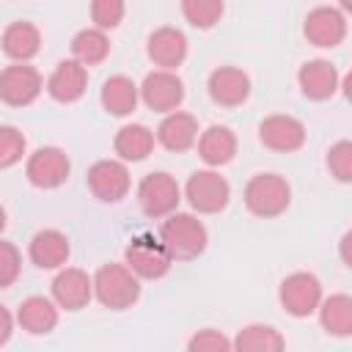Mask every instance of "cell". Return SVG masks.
<instances>
[{"instance_id":"36","label":"cell","mask_w":352,"mask_h":352,"mask_svg":"<svg viewBox=\"0 0 352 352\" xmlns=\"http://www.w3.org/2000/svg\"><path fill=\"white\" fill-rule=\"evenodd\" d=\"M349 242H352V234L346 231V234L341 236V258H344L346 267H352V258H349Z\"/></svg>"},{"instance_id":"2","label":"cell","mask_w":352,"mask_h":352,"mask_svg":"<svg viewBox=\"0 0 352 352\" xmlns=\"http://www.w3.org/2000/svg\"><path fill=\"white\" fill-rule=\"evenodd\" d=\"M91 280H94V297L110 311L132 308L140 297L138 275L126 264H102Z\"/></svg>"},{"instance_id":"33","label":"cell","mask_w":352,"mask_h":352,"mask_svg":"<svg viewBox=\"0 0 352 352\" xmlns=\"http://www.w3.org/2000/svg\"><path fill=\"white\" fill-rule=\"evenodd\" d=\"M19 272H22V256H19L16 245L0 239V289L14 286Z\"/></svg>"},{"instance_id":"6","label":"cell","mask_w":352,"mask_h":352,"mask_svg":"<svg viewBox=\"0 0 352 352\" xmlns=\"http://www.w3.org/2000/svg\"><path fill=\"white\" fill-rule=\"evenodd\" d=\"M124 258H126V267L138 275V278H146V280H157L162 275H168L173 258L170 253L165 250V245L148 234H140L135 236L126 250H124Z\"/></svg>"},{"instance_id":"14","label":"cell","mask_w":352,"mask_h":352,"mask_svg":"<svg viewBox=\"0 0 352 352\" xmlns=\"http://www.w3.org/2000/svg\"><path fill=\"white\" fill-rule=\"evenodd\" d=\"M94 297V280L88 272L77 267H60V272L52 278V300L63 311H80Z\"/></svg>"},{"instance_id":"34","label":"cell","mask_w":352,"mask_h":352,"mask_svg":"<svg viewBox=\"0 0 352 352\" xmlns=\"http://www.w3.org/2000/svg\"><path fill=\"white\" fill-rule=\"evenodd\" d=\"M187 349H190V352H226V349H231V341H228L220 330L206 327V330H198V333L187 341Z\"/></svg>"},{"instance_id":"35","label":"cell","mask_w":352,"mask_h":352,"mask_svg":"<svg viewBox=\"0 0 352 352\" xmlns=\"http://www.w3.org/2000/svg\"><path fill=\"white\" fill-rule=\"evenodd\" d=\"M11 333H14V316L6 305H0V346L11 338Z\"/></svg>"},{"instance_id":"8","label":"cell","mask_w":352,"mask_h":352,"mask_svg":"<svg viewBox=\"0 0 352 352\" xmlns=\"http://www.w3.org/2000/svg\"><path fill=\"white\" fill-rule=\"evenodd\" d=\"M72 173V162L63 148L58 146H41L36 148L25 162V176L38 190H55L60 187Z\"/></svg>"},{"instance_id":"23","label":"cell","mask_w":352,"mask_h":352,"mask_svg":"<svg viewBox=\"0 0 352 352\" xmlns=\"http://www.w3.org/2000/svg\"><path fill=\"white\" fill-rule=\"evenodd\" d=\"M236 154V135L228 126H209L198 135V157L209 165V168H220L226 162H231Z\"/></svg>"},{"instance_id":"31","label":"cell","mask_w":352,"mask_h":352,"mask_svg":"<svg viewBox=\"0 0 352 352\" xmlns=\"http://www.w3.org/2000/svg\"><path fill=\"white\" fill-rule=\"evenodd\" d=\"M124 14H126L124 0H91V19H94V28H99V30L118 28Z\"/></svg>"},{"instance_id":"37","label":"cell","mask_w":352,"mask_h":352,"mask_svg":"<svg viewBox=\"0 0 352 352\" xmlns=\"http://www.w3.org/2000/svg\"><path fill=\"white\" fill-rule=\"evenodd\" d=\"M3 228H6V209L0 206V234H3Z\"/></svg>"},{"instance_id":"19","label":"cell","mask_w":352,"mask_h":352,"mask_svg":"<svg viewBox=\"0 0 352 352\" xmlns=\"http://www.w3.org/2000/svg\"><path fill=\"white\" fill-rule=\"evenodd\" d=\"M69 239L66 234L55 231V228H44L38 234H33L30 245H28V256L38 270H60L69 261Z\"/></svg>"},{"instance_id":"13","label":"cell","mask_w":352,"mask_h":352,"mask_svg":"<svg viewBox=\"0 0 352 352\" xmlns=\"http://www.w3.org/2000/svg\"><path fill=\"white\" fill-rule=\"evenodd\" d=\"M302 33L314 47H338L346 38V16L333 6H316L308 11Z\"/></svg>"},{"instance_id":"3","label":"cell","mask_w":352,"mask_h":352,"mask_svg":"<svg viewBox=\"0 0 352 352\" xmlns=\"http://www.w3.org/2000/svg\"><path fill=\"white\" fill-rule=\"evenodd\" d=\"M245 206L256 217H278L292 204V187L278 173H256L245 184Z\"/></svg>"},{"instance_id":"22","label":"cell","mask_w":352,"mask_h":352,"mask_svg":"<svg viewBox=\"0 0 352 352\" xmlns=\"http://www.w3.org/2000/svg\"><path fill=\"white\" fill-rule=\"evenodd\" d=\"M16 322L30 336H47L58 324V305L50 297H38V294L36 297H28V300L19 302Z\"/></svg>"},{"instance_id":"26","label":"cell","mask_w":352,"mask_h":352,"mask_svg":"<svg viewBox=\"0 0 352 352\" xmlns=\"http://www.w3.org/2000/svg\"><path fill=\"white\" fill-rule=\"evenodd\" d=\"M319 322L330 336L346 338L352 336V297L349 294H330L319 302Z\"/></svg>"},{"instance_id":"24","label":"cell","mask_w":352,"mask_h":352,"mask_svg":"<svg viewBox=\"0 0 352 352\" xmlns=\"http://www.w3.org/2000/svg\"><path fill=\"white\" fill-rule=\"evenodd\" d=\"M99 99H102V107H104L110 116H118V118H121V116H129V113L138 107L140 94H138V85H135L129 77L113 74V77H107V80L102 82Z\"/></svg>"},{"instance_id":"12","label":"cell","mask_w":352,"mask_h":352,"mask_svg":"<svg viewBox=\"0 0 352 352\" xmlns=\"http://www.w3.org/2000/svg\"><path fill=\"white\" fill-rule=\"evenodd\" d=\"M258 140L270 151H280V154L297 151L305 143V124L300 118H294V116H286V113L267 116L258 124Z\"/></svg>"},{"instance_id":"10","label":"cell","mask_w":352,"mask_h":352,"mask_svg":"<svg viewBox=\"0 0 352 352\" xmlns=\"http://www.w3.org/2000/svg\"><path fill=\"white\" fill-rule=\"evenodd\" d=\"M138 94L148 110L170 113V110H179V104L184 102V82L170 69H157L146 74Z\"/></svg>"},{"instance_id":"17","label":"cell","mask_w":352,"mask_h":352,"mask_svg":"<svg viewBox=\"0 0 352 352\" xmlns=\"http://www.w3.org/2000/svg\"><path fill=\"white\" fill-rule=\"evenodd\" d=\"M85 88H88V69L74 58L60 60L47 80V94L60 104L77 102L85 94Z\"/></svg>"},{"instance_id":"30","label":"cell","mask_w":352,"mask_h":352,"mask_svg":"<svg viewBox=\"0 0 352 352\" xmlns=\"http://www.w3.org/2000/svg\"><path fill=\"white\" fill-rule=\"evenodd\" d=\"M22 157H25V135L11 124H0V170L14 168Z\"/></svg>"},{"instance_id":"7","label":"cell","mask_w":352,"mask_h":352,"mask_svg":"<svg viewBox=\"0 0 352 352\" xmlns=\"http://www.w3.org/2000/svg\"><path fill=\"white\" fill-rule=\"evenodd\" d=\"M278 300H280L286 314H292L297 319H305L322 302V283L311 272H292V275H286L280 280Z\"/></svg>"},{"instance_id":"25","label":"cell","mask_w":352,"mask_h":352,"mask_svg":"<svg viewBox=\"0 0 352 352\" xmlns=\"http://www.w3.org/2000/svg\"><path fill=\"white\" fill-rule=\"evenodd\" d=\"M113 148L124 162H140L154 151V132L143 124H124L116 132Z\"/></svg>"},{"instance_id":"15","label":"cell","mask_w":352,"mask_h":352,"mask_svg":"<svg viewBox=\"0 0 352 352\" xmlns=\"http://www.w3.org/2000/svg\"><path fill=\"white\" fill-rule=\"evenodd\" d=\"M209 96L220 107H239L250 96V77L236 66H217L206 80Z\"/></svg>"},{"instance_id":"27","label":"cell","mask_w":352,"mask_h":352,"mask_svg":"<svg viewBox=\"0 0 352 352\" xmlns=\"http://www.w3.org/2000/svg\"><path fill=\"white\" fill-rule=\"evenodd\" d=\"M72 55L82 66H96L110 55V38L99 28H85L72 38Z\"/></svg>"},{"instance_id":"4","label":"cell","mask_w":352,"mask_h":352,"mask_svg":"<svg viewBox=\"0 0 352 352\" xmlns=\"http://www.w3.org/2000/svg\"><path fill=\"white\" fill-rule=\"evenodd\" d=\"M179 201H182V190L176 179L165 170L146 173L138 184V204L148 217H168L170 212H176Z\"/></svg>"},{"instance_id":"11","label":"cell","mask_w":352,"mask_h":352,"mask_svg":"<svg viewBox=\"0 0 352 352\" xmlns=\"http://www.w3.org/2000/svg\"><path fill=\"white\" fill-rule=\"evenodd\" d=\"M88 190L94 192V198L104 201V204H118L121 198H126L129 192V170L124 162L118 160H99L88 168Z\"/></svg>"},{"instance_id":"18","label":"cell","mask_w":352,"mask_h":352,"mask_svg":"<svg viewBox=\"0 0 352 352\" xmlns=\"http://www.w3.org/2000/svg\"><path fill=\"white\" fill-rule=\"evenodd\" d=\"M146 52H148V58H151L154 66L173 72L187 58V36L179 28H170V25L157 28L148 36V41H146Z\"/></svg>"},{"instance_id":"16","label":"cell","mask_w":352,"mask_h":352,"mask_svg":"<svg viewBox=\"0 0 352 352\" xmlns=\"http://www.w3.org/2000/svg\"><path fill=\"white\" fill-rule=\"evenodd\" d=\"M297 82H300V91L305 99L324 102L338 91V69L324 58H314L300 66Z\"/></svg>"},{"instance_id":"21","label":"cell","mask_w":352,"mask_h":352,"mask_svg":"<svg viewBox=\"0 0 352 352\" xmlns=\"http://www.w3.org/2000/svg\"><path fill=\"white\" fill-rule=\"evenodd\" d=\"M0 44H3V52H6L11 60L28 63V60L36 58L38 50H41V33H38V28H36L33 22L19 19V22H11V25L3 30Z\"/></svg>"},{"instance_id":"28","label":"cell","mask_w":352,"mask_h":352,"mask_svg":"<svg viewBox=\"0 0 352 352\" xmlns=\"http://www.w3.org/2000/svg\"><path fill=\"white\" fill-rule=\"evenodd\" d=\"M231 346L239 349V352H278V349L286 346V341L270 324H248V327H242L236 333Z\"/></svg>"},{"instance_id":"5","label":"cell","mask_w":352,"mask_h":352,"mask_svg":"<svg viewBox=\"0 0 352 352\" xmlns=\"http://www.w3.org/2000/svg\"><path fill=\"white\" fill-rule=\"evenodd\" d=\"M184 198L190 201V206L195 212H201V214H217L231 201V184L217 170H195L187 179Z\"/></svg>"},{"instance_id":"32","label":"cell","mask_w":352,"mask_h":352,"mask_svg":"<svg viewBox=\"0 0 352 352\" xmlns=\"http://www.w3.org/2000/svg\"><path fill=\"white\" fill-rule=\"evenodd\" d=\"M327 170L338 182H352V143L349 140H338V143L330 146V151H327Z\"/></svg>"},{"instance_id":"29","label":"cell","mask_w":352,"mask_h":352,"mask_svg":"<svg viewBox=\"0 0 352 352\" xmlns=\"http://www.w3.org/2000/svg\"><path fill=\"white\" fill-rule=\"evenodd\" d=\"M226 11V0H182V14L184 19L198 28V30H209L220 22Z\"/></svg>"},{"instance_id":"9","label":"cell","mask_w":352,"mask_h":352,"mask_svg":"<svg viewBox=\"0 0 352 352\" xmlns=\"http://www.w3.org/2000/svg\"><path fill=\"white\" fill-rule=\"evenodd\" d=\"M44 80L30 63H11L0 72V102L8 107H28L38 99Z\"/></svg>"},{"instance_id":"1","label":"cell","mask_w":352,"mask_h":352,"mask_svg":"<svg viewBox=\"0 0 352 352\" xmlns=\"http://www.w3.org/2000/svg\"><path fill=\"white\" fill-rule=\"evenodd\" d=\"M160 242L176 261H190L206 250L209 234L206 226L187 212H170L168 220L160 226Z\"/></svg>"},{"instance_id":"20","label":"cell","mask_w":352,"mask_h":352,"mask_svg":"<svg viewBox=\"0 0 352 352\" xmlns=\"http://www.w3.org/2000/svg\"><path fill=\"white\" fill-rule=\"evenodd\" d=\"M157 140L168 151H176V154L187 151L198 140V121H195V116L182 113V110L165 113V118L157 126Z\"/></svg>"}]
</instances>
